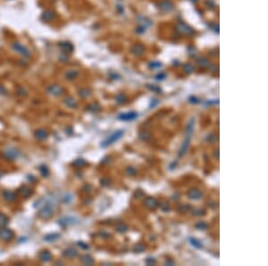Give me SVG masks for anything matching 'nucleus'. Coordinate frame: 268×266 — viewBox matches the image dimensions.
<instances>
[{
    "mask_svg": "<svg viewBox=\"0 0 268 266\" xmlns=\"http://www.w3.org/2000/svg\"><path fill=\"white\" fill-rule=\"evenodd\" d=\"M194 123H195V120L194 118H192L189 123H188V125H187V129H186V136H185V140L183 141V144L181 146L180 148V151H179V153H178V156L179 158H182L187 151L188 148H189V145H190V140H191V136L193 134V130H194Z\"/></svg>",
    "mask_w": 268,
    "mask_h": 266,
    "instance_id": "1",
    "label": "nucleus"
},
{
    "mask_svg": "<svg viewBox=\"0 0 268 266\" xmlns=\"http://www.w3.org/2000/svg\"><path fill=\"white\" fill-rule=\"evenodd\" d=\"M124 130H118V131L114 132L113 135H111L106 140H105L102 143L101 146L102 147H107V146L113 144L114 143L117 142L119 139H121V137L124 136Z\"/></svg>",
    "mask_w": 268,
    "mask_h": 266,
    "instance_id": "2",
    "label": "nucleus"
},
{
    "mask_svg": "<svg viewBox=\"0 0 268 266\" xmlns=\"http://www.w3.org/2000/svg\"><path fill=\"white\" fill-rule=\"evenodd\" d=\"M53 213H54V207L51 204L47 203V201H46V204H43L40 208L39 214L42 218H45V219L49 218L53 215Z\"/></svg>",
    "mask_w": 268,
    "mask_h": 266,
    "instance_id": "3",
    "label": "nucleus"
},
{
    "mask_svg": "<svg viewBox=\"0 0 268 266\" xmlns=\"http://www.w3.org/2000/svg\"><path fill=\"white\" fill-rule=\"evenodd\" d=\"M13 49H14L16 52H18V53H20L22 56H23L24 57H28L29 56V49H28L25 46L22 45V44L19 43V42L14 43V44H13Z\"/></svg>",
    "mask_w": 268,
    "mask_h": 266,
    "instance_id": "4",
    "label": "nucleus"
},
{
    "mask_svg": "<svg viewBox=\"0 0 268 266\" xmlns=\"http://www.w3.org/2000/svg\"><path fill=\"white\" fill-rule=\"evenodd\" d=\"M138 117V114L136 112H127V113H123L118 116V118L124 120V121H131L134 120L135 118Z\"/></svg>",
    "mask_w": 268,
    "mask_h": 266,
    "instance_id": "5",
    "label": "nucleus"
},
{
    "mask_svg": "<svg viewBox=\"0 0 268 266\" xmlns=\"http://www.w3.org/2000/svg\"><path fill=\"white\" fill-rule=\"evenodd\" d=\"M13 238V232L9 229L2 228L0 229V238L3 240H9Z\"/></svg>",
    "mask_w": 268,
    "mask_h": 266,
    "instance_id": "6",
    "label": "nucleus"
},
{
    "mask_svg": "<svg viewBox=\"0 0 268 266\" xmlns=\"http://www.w3.org/2000/svg\"><path fill=\"white\" fill-rule=\"evenodd\" d=\"M49 91L51 94L59 95V94H61V92H63V89L60 86H51L49 88Z\"/></svg>",
    "mask_w": 268,
    "mask_h": 266,
    "instance_id": "7",
    "label": "nucleus"
},
{
    "mask_svg": "<svg viewBox=\"0 0 268 266\" xmlns=\"http://www.w3.org/2000/svg\"><path fill=\"white\" fill-rule=\"evenodd\" d=\"M40 258L43 262H48L51 259V254L48 251H44L40 254Z\"/></svg>",
    "mask_w": 268,
    "mask_h": 266,
    "instance_id": "8",
    "label": "nucleus"
},
{
    "mask_svg": "<svg viewBox=\"0 0 268 266\" xmlns=\"http://www.w3.org/2000/svg\"><path fill=\"white\" fill-rule=\"evenodd\" d=\"M189 196H190V198H191V199H199V198L202 196V194H201V192H199L198 190H192V191L190 192Z\"/></svg>",
    "mask_w": 268,
    "mask_h": 266,
    "instance_id": "9",
    "label": "nucleus"
},
{
    "mask_svg": "<svg viewBox=\"0 0 268 266\" xmlns=\"http://www.w3.org/2000/svg\"><path fill=\"white\" fill-rule=\"evenodd\" d=\"M47 132H45V131L42 130V129L36 132V137H37L38 139H40V140H44V139L47 138Z\"/></svg>",
    "mask_w": 268,
    "mask_h": 266,
    "instance_id": "10",
    "label": "nucleus"
},
{
    "mask_svg": "<svg viewBox=\"0 0 268 266\" xmlns=\"http://www.w3.org/2000/svg\"><path fill=\"white\" fill-rule=\"evenodd\" d=\"M65 255L67 256V257H73V256L77 255V251L74 250V249H68V250H65Z\"/></svg>",
    "mask_w": 268,
    "mask_h": 266,
    "instance_id": "11",
    "label": "nucleus"
},
{
    "mask_svg": "<svg viewBox=\"0 0 268 266\" xmlns=\"http://www.w3.org/2000/svg\"><path fill=\"white\" fill-rule=\"evenodd\" d=\"M190 242H191V244H192V246H194L195 247H198V248H201L203 246H202V244L199 242V241H198L197 239H194V238H190Z\"/></svg>",
    "mask_w": 268,
    "mask_h": 266,
    "instance_id": "12",
    "label": "nucleus"
},
{
    "mask_svg": "<svg viewBox=\"0 0 268 266\" xmlns=\"http://www.w3.org/2000/svg\"><path fill=\"white\" fill-rule=\"evenodd\" d=\"M0 224H2V225H6L7 224V221H8V220H7V218L6 217V216H4V215H0Z\"/></svg>",
    "mask_w": 268,
    "mask_h": 266,
    "instance_id": "13",
    "label": "nucleus"
},
{
    "mask_svg": "<svg viewBox=\"0 0 268 266\" xmlns=\"http://www.w3.org/2000/svg\"><path fill=\"white\" fill-rule=\"evenodd\" d=\"M198 225H200V227L199 226H198L197 228H200V229H205V228H206V224H205L204 222H199V224H198Z\"/></svg>",
    "mask_w": 268,
    "mask_h": 266,
    "instance_id": "14",
    "label": "nucleus"
}]
</instances>
